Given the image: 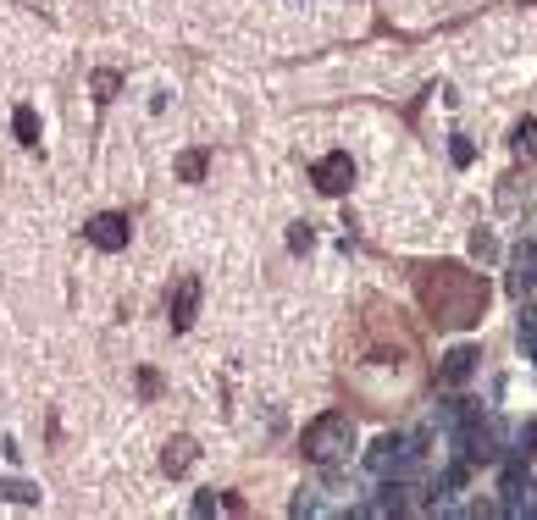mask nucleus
<instances>
[{"label":"nucleus","mask_w":537,"mask_h":520,"mask_svg":"<svg viewBox=\"0 0 537 520\" xmlns=\"http://www.w3.org/2000/svg\"><path fill=\"white\" fill-rule=\"evenodd\" d=\"M510 150H515V155H526V161H537V122H521V128H515Z\"/></svg>","instance_id":"14"},{"label":"nucleus","mask_w":537,"mask_h":520,"mask_svg":"<svg viewBox=\"0 0 537 520\" xmlns=\"http://www.w3.org/2000/svg\"><path fill=\"white\" fill-rule=\"evenodd\" d=\"M521 349L537 360V310H526V316H521Z\"/></svg>","instance_id":"16"},{"label":"nucleus","mask_w":537,"mask_h":520,"mask_svg":"<svg viewBox=\"0 0 537 520\" xmlns=\"http://www.w3.org/2000/svg\"><path fill=\"white\" fill-rule=\"evenodd\" d=\"M471 249H477L482 260H493V255H499V244H493V233H471Z\"/></svg>","instance_id":"17"},{"label":"nucleus","mask_w":537,"mask_h":520,"mask_svg":"<svg viewBox=\"0 0 537 520\" xmlns=\"http://www.w3.org/2000/svg\"><path fill=\"white\" fill-rule=\"evenodd\" d=\"M178 178L183 183H200L205 178V150H183L178 155Z\"/></svg>","instance_id":"13"},{"label":"nucleus","mask_w":537,"mask_h":520,"mask_svg":"<svg viewBox=\"0 0 537 520\" xmlns=\"http://www.w3.org/2000/svg\"><path fill=\"white\" fill-rule=\"evenodd\" d=\"M288 249H311V227H294V233H288Z\"/></svg>","instance_id":"19"},{"label":"nucleus","mask_w":537,"mask_h":520,"mask_svg":"<svg viewBox=\"0 0 537 520\" xmlns=\"http://www.w3.org/2000/svg\"><path fill=\"white\" fill-rule=\"evenodd\" d=\"M216 504H222V498H216V493H200V498H194V515H211Z\"/></svg>","instance_id":"20"},{"label":"nucleus","mask_w":537,"mask_h":520,"mask_svg":"<svg viewBox=\"0 0 537 520\" xmlns=\"http://www.w3.org/2000/svg\"><path fill=\"white\" fill-rule=\"evenodd\" d=\"M311 183H316L322 194H333V200H338V194H349V189H355V161H349L344 150L322 155V161L311 166Z\"/></svg>","instance_id":"6"},{"label":"nucleus","mask_w":537,"mask_h":520,"mask_svg":"<svg viewBox=\"0 0 537 520\" xmlns=\"http://www.w3.org/2000/svg\"><path fill=\"white\" fill-rule=\"evenodd\" d=\"M89 89H95V100H100V106H106V100H117V89H122V72L100 67L95 78H89Z\"/></svg>","instance_id":"12"},{"label":"nucleus","mask_w":537,"mask_h":520,"mask_svg":"<svg viewBox=\"0 0 537 520\" xmlns=\"http://www.w3.org/2000/svg\"><path fill=\"white\" fill-rule=\"evenodd\" d=\"M454 443H460V460L466 465H499L504 449H510V426H504L499 415L471 410V421L454 432Z\"/></svg>","instance_id":"4"},{"label":"nucleus","mask_w":537,"mask_h":520,"mask_svg":"<svg viewBox=\"0 0 537 520\" xmlns=\"http://www.w3.org/2000/svg\"><path fill=\"white\" fill-rule=\"evenodd\" d=\"M0 493L12 504H39V487H28V482H0Z\"/></svg>","instance_id":"15"},{"label":"nucleus","mask_w":537,"mask_h":520,"mask_svg":"<svg viewBox=\"0 0 537 520\" xmlns=\"http://www.w3.org/2000/svg\"><path fill=\"white\" fill-rule=\"evenodd\" d=\"M194 460H200V449H194V438H172V443H167V454H161V471H167V476H183Z\"/></svg>","instance_id":"10"},{"label":"nucleus","mask_w":537,"mask_h":520,"mask_svg":"<svg viewBox=\"0 0 537 520\" xmlns=\"http://www.w3.org/2000/svg\"><path fill=\"white\" fill-rule=\"evenodd\" d=\"M421 465H427V449H421L416 432H388V438H377L366 454V471L377 476V482H399V487H405Z\"/></svg>","instance_id":"3"},{"label":"nucleus","mask_w":537,"mask_h":520,"mask_svg":"<svg viewBox=\"0 0 537 520\" xmlns=\"http://www.w3.org/2000/svg\"><path fill=\"white\" fill-rule=\"evenodd\" d=\"M515 294H532L537 288V238H526L521 249H515V277H510Z\"/></svg>","instance_id":"9"},{"label":"nucleus","mask_w":537,"mask_h":520,"mask_svg":"<svg viewBox=\"0 0 537 520\" xmlns=\"http://www.w3.org/2000/svg\"><path fill=\"white\" fill-rule=\"evenodd\" d=\"M477 366H482V355L471 349V343H460V349H449V355H443L438 382H443V388H460V382H471V377H477Z\"/></svg>","instance_id":"8"},{"label":"nucleus","mask_w":537,"mask_h":520,"mask_svg":"<svg viewBox=\"0 0 537 520\" xmlns=\"http://www.w3.org/2000/svg\"><path fill=\"white\" fill-rule=\"evenodd\" d=\"M84 238L95 249H106V255H117V249H128V238H133V222L122 211H100V216H89L84 222Z\"/></svg>","instance_id":"5"},{"label":"nucleus","mask_w":537,"mask_h":520,"mask_svg":"<svg viewBox=\"0 0 537 520\" xmlns=\"http://www.w3.org/2000/svg\"><path fill=\"white\" fill-rule=\"evenodd\" d=\"M194 310H200V277H178L167 294V316H172V332H189L194 327Z\"/></svg>","instance_id":"7"},{"label":"nucleus","mask_w":537,"mask_h":520,"mask_svg":"<svg viewBox=\"0 0 537 520\" xmlns=\"http://www.w3.org/2000/svg\"><path fill=\"white\" fill-rule=\"evenodd\" d=\"M355 449V421L344 410H322L305 432H299V454L311 465H344Z\"/></svg>","instance_id":"2"},{"label":"nucleus","mask_w":537,"mask_h":520,"mask_svg":"<svg viewBox=\"0 0 537 520\" xmlns=\"http://www.w3.org/2000/svg\"><path fill=\"white\" fill-rule=\"evenodd\" d=\"M12 133H17V144H28V150H34V144H39V111L34 106H17L12 111Z\"/></svg>","instance_id":"11"},{"label":"nucleus","mask_w":537,"mask_h":520,"mask_svg":"<svg viewBox=\"0 0 537 520\" xmlns=\"http://www.w3.org/2000/svg\"><path fill=\"white\" fill-rule=\"evenodd\" d=\"M139 393H144V399H156V393H161V377H156V371H139Z\"/></svg>","instance_id":"18"},{"label":"nucleus","mask_w":537,"mask_h":520,"mask_svg":"<svg viewBox=\"0 0 537 520\" xmlns=\"http://www.w3.org/2000/svg\"><path fill=\"white\" fill-rule=\"evenodd\" d=\"M416 299L438 327H477L488 310V277L460 260H438L416 272Z\"/></svg>","instance_id":"1"}]
</instances>
